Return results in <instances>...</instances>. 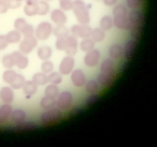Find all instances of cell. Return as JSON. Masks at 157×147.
Here are the masks:
<instances>
[{
  "mask_svg": "<svg viewBox=\"0 0 157 147\" xmlns=\"http://www.w3.org/2000/svg\"><path fill=\"white\" fill-rule=\"evenodd\" d=\"M78 42L76 36L74 35L68 36L66 39L64 51L68 55L73 56L77 53Z\"/></svg>",
  "mask_w": 157,
  "mask_h": 147,
  "instance_id": "8",
  "label": "cell"
},
{
  "mask_svg": "<svg viewBox=\"0 0 157 147\" xmlns=\"http://www.w3.org/2000/svg\"><path fill=\"white\" fill-rule=\"evenodd\" d=\"M12 107L9 105L4 104L0 107V122L6 120L11 114Z\"/></svg>",
  "mask_w": 157,
  "mask_h": 147,
  "instance_id": "23",
  "label": "cell"
},
{
  "mask_svg": "<svg viewBox=\"0 0 157 147\" xmlns=\"http://www.w3.org/2000/svg\"><path fill=\"white\" fill-rule=\"evenodd\" d=\"M66 38H57L55 43V47L57 50L60 51H64Z\"/></svg>",
  "mask_w": 157,
  "mask_h": 147,
  "instance_id": "37",
  "label": "cell"
},
{
  "mask_svg": "<svg viewBox=\"0 0 157 147\" xmlns=\"http://www.w3.org/2000/svg\"><path fill=\"white\" fill-rule=\"evenodd\" d=\"M25 114L24 111L17 110L13 111L11 114V119L16 122H20L24 120Z\"/></svg>",
  "mask_w": 157,
  "mask_h": 147,
  "instance_id": "31",
  "label": "cell"
},
{
  "mask_svg": "<svg viewBox=\"0 0 157 147\" xmlns=\"http://www.w3.org/2000/svg\"><path fill=\"white\" fill-rule=\"evenodd\" d=\"M8 43H16L21 39V36L19 31L13 30L9 32L6 36Z\"/></svg>",
  "mask_w": 157,
  "mask_h": 147,
  "instance_id": "26",
  "label": "cell"
},
{
  "mask_svg": "<svg viewBox=\"0 0 157 147\" xmlns=\"http://www.w3.org/2000/svg\"><path fill=\"white\" fill-rule=\"evenodd\" d=\"M37 0H25L24 12L27 15L31 16L37 14Z\"/></svg>",
  "mask_w": 157,
  "mask_h": 147,
  "instance_id": "12",
  "label": "cell"
},
{
  "mask_svg": "<svg viewBox=\"0 0 157 147\" xmlns=\"http://www.w3.org/2000/svg\"><path fill=\"white\" fill-rule=\"evenodd\" d=\"M90 37L94 42L98 43L102 41L104 39L105 34L102 29L95 28L92 30Z\"/></svg>",
  "mask_w": 157,
  "mask_h": 147,
  "instance_id": "19",
  "label": "cell"
},
{
  "mask_svg": "<svg viewBox=\"0 0 157 147\" xmlns=\"http://www.w3.org/2000/svg\"><path fill=\"white\" fill-rule=\"evenodd\" d=\"M27 24L26 21L24 19L18 18L15 21L14 26L16 30L21 32Z\"/></svg>",
  "mask_w": 157,
  "mask_h": 147,
  "instance_id": "34",
  "label": "cell"
},
{
  "mask_svg": "<svg viewBox=\"0 0 157 147\" xmlns=\"http://www.w3.org/2000/svg\"><path fill=\"white\" fill-rule=\"evenodd\" d=\"M75 60L72 56L67 55L64 57L59 66L60 73L63 75H67L72 71L75 66Z\"/></svg>",
  "mask_w": 157,
  "mask_h": 147,
  "instance_id": "4",
  "label": "cell"
},
{
  "mask_svg": "<svg viewBox=\"0 0 157 147\" xmlns=\"http://www.w3.org/2000/svg\"><path fill=\"white\" fill-rule=\"evenodd\" d=\"M52 50L51 47L47 46L40 47L37 50V55L39 58L43 61L48 60L51 57Z\"/></svg>",
  "mask_w": 157,
  "mask_h": 147,
  "instance_id": "14",
  "label": "cell"
},
{
  "mask_svg": "<svg viewBox=\"0 0 157 147\" xmlns=\"http://www.w3.org/2000/svg\"><path fill=\"white\" fill-rule=\"evenodd\" d=\"M37 43V40L33 35L24 37L19 45V49L23 53L28 54L36 47Z\"/></svg>",
  "mask_w": 157,
  "mask_h": 147,
  "instance_id": "3",
  "label": "cell"
},
{
  "mask_svg": "<svg viewBox=\"0 0 157 147\" xmlns=\"http://www.w3.org/2000/svg\"><path fill=\"white\" fill-rule=\"evenodd\" d=\"M78 21L85 25L90 21L89 12L84 2L81 0H75L73 3L72 8Z\"/></svg>",
  "mask_w": 157,
  "mask_h": 147,
  "instance_id": "1",
  "label": "cell"
},
{
  "mask_svg": "<svg viewBox=\"0 0 157 147\" xmlns=\"http://www.w3.org/2000/svg\"><path fill=\"white\" fill-rule=\"evenodd\" d=\"M11 54L14 59L15 65L19 68L24 69L27 67L29 64V60L26 56L17 51L13 52Z\"/></svg>",
  "mask_w": 157,
  "mask_h": 147,
  "instance_id": "11",
  "label": "cell"
},
{
  "mask_svg": "<svg viewBox=\"0 0 157 147\" xmlns=\"http://www.w3.org/2000/svg\"><path fill=\"white\" fill-rule=\"evenodd\" d=\"M91 39H84L80 44V47L81 50L84 52H87L93 49L95 44Z\"/></svg>",
  "mask_w": 157,
  "mask_h": 147,
  "instance_id": "21",
  "label": "cell"
},
{
  "mask_svg": "<svg viewBox=\"0 0 157 147\" xmlns=\"http://www.w3.org/2000/svg\"><path fill=\"white\" fill-rule=\"evenodd\" d=\"M32 81L37 85H44L48 82V76L42 72L36 73L33 76Z\"/></svg>",
  "mask_w": 157,
  "mask_h": 147,
  "instance_id": "20",
  "label": "cell"
},
{
  "mask_svg": "<svg viewBox=\"0 0 157 147\" xmlns=\"http://www.w3.org/2000/svg\"><path fill=\"white\" fill-rule=\"evenodd\" d=\"M51 20L58 24H63L67 21V18L65 14L59 9L53 10L51 14Z\"/></svg>",
  "mask_w": 157,
  "mask_h": 147,
  "instance_id": "13",
  "label": "cell"
},
{
  "mask_svg": "<svg viewBox=\"0 0 157 147\" xmlns=\"http://www.w3.org/2000/svg\"><path fill=\"white\" fill-rule=\"evenodd\" d=\"M122 47L121 45L115 44L111 45L109 48V53L111 58L114 59H117L120 58L124 53Z\"/></svg>",
  "mask_w": 157,
  "mask_h": 147,
  "instance_id": "17",
  "label": "cell"
},
{
  "mask_svg": "<svg viewBox=\"0 0 157 147\" xmlns=\"http://www.w3.org/2000/svg\"><path fill=\"white\" fill-rule=\"evenodd\" d=\"M71 78L73 85L77 87H81L86 83L85 75L82 71L80 69H76L71 73Z\"/></svg>",
  "mask_w": 157,
  "mask_h": 147,
  "instance_id": "9",
  "label": "cell"
},
{
  "mask_svg": "<svg viewBox=\"0 0 157 147\" xmlns=\"http://www.w3.org/2000/svg\"><path fill=\"white\" fill-rule=\"evenodd\" d=\"M48 110L41 115V120L43 123H50L56 120L60 116V112L56 108H52Z\"/></svg>",
  "mask_w": 157,
  "mask_h": 147,
  "instance_id": "10",
  "label": "cell"
},
{
  "mask_svg": "<svg viewBox=\"0 0 157 147\" xmlns=\"http://www.w3.org/2000/svg\"><path fill=\"white\" fill-rule=\"evenodd\" d=\"M40 68L41 71L46 74L51 73L54 68L53 63L49 61L46 60L43 62L41 65Z\"/></svg>",
  "mask_w": 157,
  "mask_h": 147,
  "instance_id": "33",
  "label": "cell"
},
{
  "mask_svg": "<svg viewBox=\"0 0 157 147\" xmlns=\"http://www.w3.org/2000/svg\"><path fill=\"white\" fill-rule=\"evenodd\" d=\"M56 103L55 99L45 96L41 99L40 105L43 109H48L53 108Z\"/></svg>",
  "mask_w": 157,
  "mask_h": 147,
  "instance_id": "24",
  "label": "cell"
},
{
  "mask_svg": "<svg viewBox=\"0 0 157 147\" xmlns=\"http://www.w3.org/2000/svg\"><path fill=\"white\" fill-rule=\"evenodd\" d=\"M53 33L57 38H66L68 36V31L63 24H58L54 28Z\"/></svg>",
  "mask_w": 157,
  "mask_h": 147,
  "instance_id": "18",
  "label": "cell"
},
{
  "mask_svg": "<svg viewBox=\"0 0 157 147\" xmlns=\"http://www.w3.org/2000/svg\"><path fill=\"white\" fill-rule=\"evenodd\" d=\"M0 97L4 102L7 103H11L13 100V92L9 87H4L0 91Z\"/></svg>",
  "mask_w": 157,
  "mask_h": 147,
  "instance_id": "15",
  "label": "cell"
},
{
  "mask_svg": "<svg viewBox=\"0 0 157 147\" xmlns=\"http://www.w3.org/2000/svg\"><path fill=\"white\" fill-rule=\"evenodd\" d=\"M16 0L18 2H21L23 1L24 0Z\"/></svg>",
  "mask_w": 157,
  "mask_h": 147,
  "instance_id": "42",
  "label": "cell"
},
{
  "mask_svg": "<svg viewBox=\"0 0 157 147\" xmlns=\"http://www.w3.org/2000/svg\"><path fill=\"white\" fill-rule=\"evenodd\" d=\"M100 24L101 29L104 31H108L113 26L112 20L108 16L103 17L100 20Z\"/></svg>",
  "mask_w": 157,
  "mask_h": 147,
  "instance_id": "27",
  "label": "cell"
},
{
  "mask_svg": "<svg viewBox=\"0 0 157 147\" xmlns=\"http://www.w3.org/2000/svg\"><path fill=\"white\" fill-rule=\"evenodd\" d=\"M100 53L96 49H93L86 52L84 58V62L86 66L93 67L97 65L99 61Z\"/></svg>",
  "mask_w": 157,
  "mask_h": 147,
  "instance_id": "7",
  "label": "cell"
},
{
  "mask_svg": "<svg viewBox=\"0 0 157 147\" xmlns=\"http://www.w3.org/2000/svg\"><path fill=\"white\" fill-rule=\"evenodd\" d=\"M8 43L6 36L0 35V50L5 49L7 46Z\"/></svg>",
  "mask_w": 157,
  "mask_h": 147,
  "instance_id": "39",
  "label": "cell"
},
{
  "mask_svg": "<svg viewBox=\"0 0 157 147\" xmlns=\"http://www.w3.org/2000/svg\"><path fill=\"white\" fill-rule=\"evenodd\" d=\"M60 73L57 72L51 73L48 76V82L51 84L57 85L60 84L62 80Z\"/></svg>",
  "mask_w": 157,
  "mask_h": 147,
  "instance_id": "29",
  "label": "cell"
},
{
  "mask_svg": "<svg viewBox=\"0 0 157 147\" xmlns=\"http://www.w3.org/2000/svg\"><path fill=\"white\" fill-rule=\"evenodd\" d=\"M25 82L24 77L20 74H17L15 79L10 84L13 88L19 89L23 86Z\"/></svg>",
  "mask_w": 157,
  "mask_h": 147,
  "instance_id": "28",
  "label": "cell"
},
{
  "mask_svg": "<svg viewBox=\"0 0 157 147\" xmlns=\"http://www.w3.org/2000/svg\"><path fill=\"white\" fill-rule=\"evenodd\" d=\"M23 90L27 98H30L34 95L37 90V86L32 81L25 82L23 86Z\"/></svg>",
  "mask_w": 157,
  "mask_h": 147,
  "instance_id": "16",
  "label": "cell"
},
{
  "mask_svg": "<svg viewBox=\"0 0 157 147\" xmlns=\"http://www.w3.org/2000/svg\"><path fill=\"white\" fill-rule=\"evenodd\" d=\"M24 37L33 36L34 29L32 25L27 24L21 32Z\"/></svg>",
  "mask_w": 157,
  "mask_h": 147,
  "instance_id": "35",
  "label": "cell"
},
{
  "mask_svg": "<svg viewBox=\"0 0 157 147\" xmlns=\"http://www.w3.org/2000/svg\"><path fill=\"white\" fill-rule=\"evenodd\" d=\"M17 74L13 70H6L3 74V80L6 83L10 84L15 79Z\"/></svg>",
  "mask_w": 157,
  "mask_h": 147,
  "instance_id": "32",
  "label": "cell"
},
{
  "mask_svg": "<svg viewBox=\"0 0 157 147\" xmlns=\"http://www.w3.org/2000/svg\"><path fill=\"white\" fill-rule=\"evenodd\" d=\"M117 0H103L104 3L106 5L111 6L114 4Z\"/></svg>",
  "mask_w": 157,
  "mask_h": 147,
  "instance_id": "41",
  "label": "cell"
},
{
  "mask_svg": "<svg viewBox=\"0 0 157 147\" xmlns=\"http://www.w3.org/2000/svg\"><path fill=\"white\" fill-rule=\"evenodd\" d=\"M2 63L6 68L10 69L15 65V60L11 54L4 55L2 58Z\"/></svg>",
  "mask_w": 157,
  "mask_h": 147,
  "instance_id": "30",
  "label": "cell"
},
{
  "mask_svg": "<svg viewBox=\"0 0 157 147\" xmlns=\"http://www.w3.org/2000/svg\"><path fill=\"white\" fill-rule=\"evenodd\" d=\"M60 8L64 10H68L72 8L73 3L71 0H59Z\"/></svg>",
  "mask_w": 157,
  "mask_h": 147,
  "instance_id": "36",
  "label": "cell"
},
{
  "mask_svg": "<svg viewBox=\"0 0 157 147\" xmlns=\"http://www.w3.org/2000/svg\"><path fill=\"white\" fill-rule=\"evenodd\" d=\"M8 0H0V13H4L8 10Z\"/></svg>",
  "mask_w": 157,
  "mask_h": 147,
  "instance_id": "38",
  "label": "cell"
},
{
  "mask_svg": "<svg viewBox=\"0 0 157 147\" xmlns=\"http://www.w3.org/2000/svg\"><path fill=\"white\" fill-rule=\"evenodd\" d=\"M70 30L73 35L83 39L88 38L90 37L92 31L89 26L77 24L72 25Z\"/></svg>",
  "mask_w": 157,
  "mask_h": 147,
  "instance_id": "5",
  "label": "cell"
},
{
  "mask_svg": "<svg viewBox=\"0 0 157 147\" xmlns=\"http://www.w3.org/2000/svg\"><path fill=\"white\" fill-rule=\"evenodd\" d=\"M21 5V2L16 0H8V6L9 8L11 9H16L20 7Z\"/></svg>",
  "mask_w": 157,
  "mask_h": 147,
  "instance_id": "40",
  "label": "cell"
},
{
  "mask_svg": "<svg viewBox=\"0 0 157 147\" xmlns=\"http://www.w3.org/2000/svg\"><path fill=\"white\" fill-rule=\"evenodd\" d=\"M72 100L73 97L71 93L68 91H63L59 95L56 103L60 109H67L71 106Z\"/></svg>",
  "mask_w": 157,
  "mask_h": 147,
  "instance_id": "6",
  "label": "cell"
},
{
  "mask_svg": "<svg viewBox=\"0 0 157 147\" xmlns=\"http://www.w3.org/2000/svg\"><path fill=\"white\" fill-rule=\"evenodd\" d=\"M37 14L44 15L46 14L49 9V5L47 2L44 0L37 1Z\"/></svg>",
  "mask_w": 157,
  "mask_h": 147,
  "instance_id": "25",
  "label": "cell"
},
{
  "mask_svg": "<svg viewBox=\"0 0 157 147\" xmlns=\"http://www.w3.org/2000/svg\"><path fill=\"white\" fill-rule=\"evenodd\" d=\"M48 0V1H51V0Z\"/></svg>",
  "mask_w": 157,
  "mask_h": 147,
  "instance_id": "43",
  "label": "cell"
},
{
  "mask_svg": "<svg viewBox=\"0 0 157 147\" xmlns=\"http://www.w3.org/2000/svg\"><path fill=\"white\" fill-rule=\"evenodd\" d=\"M52 31L51 24L47 22H43L37 27L35 31L36 36L39 40H45L50 37Z\"/></svg>",
  "mask_w": 157,
  "mask_h": 147,
  "instance_id": "2",
  "label": "cell"
},
{
  "mask_svg": "<svg viewBox=\"0 0 157 147\" xmlns=\"http://www.w3.org/2000/svg\"><path fill=\"white\" fill-rule=\"evenodd\" d=\"M59 92L58 87L56 85L52 84L47 86L44 91L45 96L55 99L58 95Z\"/></svg>",
  "mask_w": 157,
  "mask_h": 147,
  "instance_id": "22",
  "label": "cell"
}]
</instances>
